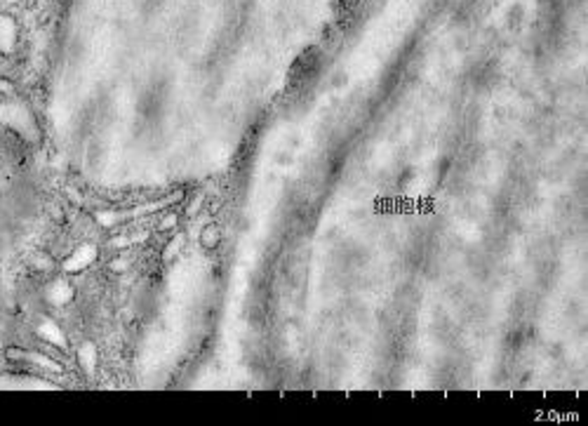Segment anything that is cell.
I'll return each mask as SVG.
<instances>
[{
    "mask_svg": "<svg viewBox=\"0 0 588 426\" xmlns=\"http://www.w3.org/2000/svg\"><path fill=\"white\" fill-rule=\"evenodd\" d=\"M78 363L85 372H94V365H96V349L92 342H85L78 349Z\"/></svg>",
    "mask_w": 588,
    "mask_h": 426,
    "instance_id": "cell-4",
    "label": "cell"
},
{
    "mask_svg": "<svg viewBox=\"0 0 588 426\" xmlns=\"http://www.w3.org/2000/svg\"><path fill=\"white\" fill-rule=\"evenodd\" d=\"M127 264H130L127 259H116V261H111V271H125V268H127Z\"/></svg>",
    "mask_w": 588,
    "mask_h": 426,
    "instance_id": "cell-10",
    "label": "cell"
},
{
    "mask_svg": "<svg viewBox=\"0 0 588 426\" xmlns=\"http://www.w3.org/2000/svg\"><path fill=\"white\" fill-rule=\"evenodd\" d=\"M181 243H184V238H181V235H179V238H174V241H172L170 245H167V250L163 252V259H165V261H170L172 257H174V255L179 252V250H181V248H179Z\"/></svg>",
    "mask_w": 588,
    "mask_h": 426,
    "instance_id": "cell-8",
    "label": "cell"
},
{
    "mask_svg": "<svg viewBox=\"0 0 588 426\" xmlns=\"http://www.w3.org/2000/svg\"><path fill=\"white\" fill-rule=\"evenodd\" d=\"M219 243H221V231L217 226H207L203 228V233H200V245L205 250H214V248H219Z\"/></svg>",
    "mask_w": 588,
    "mask_h": 426,
    "instance_id": "cell-6",
    "label": "cell"
},
{
    "mask_svg": "<svg viewBox=\"0 0 588 426\" xmlns=\"http://www.w3.org/2000/svg\"><path fill=\"white\" fill-rule=\"evenodd\" d=\"M73 295H75L73 285H69L66 280H55V282H50L47 290H45V299H47V302L52 304V306H66V304H71Z\"/></svg>",
    "mask_w": 588,
    "mask_h": 426,
    "instance_id": "cell-3",
    "label": "cell"
},
{
    "mask_svg": "<svg viewBox=\"0 0 588 426\" xmlns=\"http://www.w3.org/2000/svg\"><path fill=\"white\" fill-rule=\"evenodd\" d=\"M94 259H96V248L89 245V243H85L80 248H75V252H71V257L64 259V271H66V273H80V271H85L87 266H92Z\"/></svg>",
    "mask_w": 588,
    "mask_h": 426,
    "instance_id": "cell-1",
    "label": "cell"
},
{
    "mask_svg": "<svg viewBox=\"0 0 588 426\" xmlns=\"http://www.w3.org/2000/svg\"><path fill=\"white\" fill-rule=\"evenodd\" d=\"M177 221H179V217H177V212H172V214H167L160 224H158V231H170V228H174L177 226Z\"/></svg>",
    "mask_w": 588,
    "mask_h": 426,
    "instance_id": "cell-9",
    "label": "cell"
},
{
    "mask_svg": "<svg viewBox=\"0 0 588 426\" xmlns=\"http://www.w3.org/2000/svg\"><path fill=\"white\" fill-rule=\"evenodd\" d=\"M35 335H38L40 342L59 346V349H66V335H64L62 327H59L55 320H50V318H40V323L35 325Z\"/></svg>",
    "mask_w": 588,
    "mask_h": 426,
    "instance_id": "cell-2",
    "label": "cell"
},
{
    "mask_svg": "<svg viewBox=\"0 0 588 426\" xmlns=\"http://www.w3.org/2000/svg\"><path fill=\"white\" fill-rule=\"evenodd\" d=\"M33 264H35V268L38 271H50V268L55 266V261H52V257H47V255H35V259H33Z\"/></svg>",
    "mask_w": 588,
    "mask_h": 426,
    "instance_id": "cell-7",
    "label": "cell"
},
{
    "mask_svg": "<svg viewBox=\"0 0 588 426\" xmlns=\"http://www.w3.org/2000/svg\"><path fill=\"white\" fill-rule=\"evenodd\" d=\"M14 38H17V31H14L12 19H0V48L12 50Z\"/></svg>",
    "mask_w": 588,
    "mask_h": 426,
    "instance_id": "cell-5",
    "label": "cell"
}]
</instances>
